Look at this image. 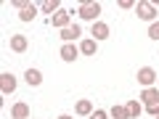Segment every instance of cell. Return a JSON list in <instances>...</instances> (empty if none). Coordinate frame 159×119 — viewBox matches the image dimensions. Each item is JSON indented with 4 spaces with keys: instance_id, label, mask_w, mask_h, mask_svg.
Here are the masks:
<instances>
[{
    "instance_id": "1",
    "label": "cell",
    "mask_w": 159,
    "mask_h": 119,
    "mask_svg": "<svg viewBox=\"0 0 159 119\" xmlns=\"http://www.w3.org/2000/svg\"><path fill=\"white\" fill-rule=\"evenodd\" d=\"M77 13H80L82 19H88V21H96L98 13H101V6H98V3H82Z\"/></svg>"
},
{
    "instance_id": "2",
    "label": "cell",
    "mask_w": 159,
    "mask_h": 119,
    "mask_svg": "<svg viewBox=\"0 0 159 119\" xmlns=\"http://www.w3.org/2000/svg\"><path fill=\"white\" fill-rule=\"evenodd\" d=\"M135 13H138V19H143V21H154L157 8H154L151 3H135Z\"/></svg>"
},
{
    "instance_id": "3",
    "label": "cell",
    "mask_w": 159,
    "mask_h": 119,
    "mask_svg": "<svg viewBox=\"0 0 159 119\" xmlns=\"http://www.w3.org/2000/svg\"><path fill=\"white\" fill-rule=\"evenodd\" d=\"M154 79H157V72H154L151 66L138 69V82H141L143 87H151V85H154Z\"/></svg>"
},
{
    "instance_id": "4",
    "label": "cell",
    "mask_w": 159,
    "mask_h": 119,
    "mask_svg": "<svg viewBox=\"0 0 159 119\" xmlns=\"http://www.w3.org/2000/svg\"><path fill=\"white\" fill-rule=\"evenodd\" d=\"M0 90L6 93V95H8V93H13V90H16V77L8 74V72H3V74H0Z\"/></svg>"
},
{
    "instance_id": "5",
    "label": "cell",
    "mask_w": 159,
    "mask_h": 119,
    "mask_svg": "<svg viewBox=\"0 0 159 119\" xmlns=\"http://www.w3.org/2000/svg\"><path fill=\"white\" fill-rule=\"evenodd\" d=\"M69 19H72V16H69V11H58L56 16H51V24L56 29H66L69 27Z\"/></svg>"
},
{
    "instance_id": "6",
    "label": "cell",
    "mask_w": 159,
    "mask_h": 119,
    "mask_svg": "<svg viewBox=\"0 0 159 119\" xmlns=\"http://www.w3.org/2000/svg\"><path fill=\"white\" fill-rule=\"evenodd\" d=\"M27 48H29V42H27V37H24V34H13V37H11V51L24 53Z\"/></svg>"
},
{
    "instance_id": "7",
    "label": "cell",
    "mask_w": 159,
    "mask_h": 119,
    "mask_svg": "<svg viewBox=\"0 0 159 119\" xmlns=\"http://www.w3.org/2000/svg\"><path fill=\"white\" fill-rule=\"evenodd\" d=\"M58 53H61V58H64V61H74V58L80 56V51H77V48L72 45V42H64V45H61V51H58Z\"/></svg>"
},
{
    "instance_id": "8",
    "label": "cell",
    "mask_w": 159,
    "mask_h": 119,
    "mask_svg": "<svg viewBox=\"0 0 159 119\" xmlns=\"http://www.w3.org/2000/svg\"><path fill=\"white\" fill-rule=\"evenodd\" d=\"M93 37L96 40H106L109 37V24H103V21H93Z\"/></svg>"
},
{
    "instance_id": "9",
    "label": "cell",
    "mask_w": 159,
    "mask_h": 119,
    "mask_svg": "<svg viewBox=\"0 0 159 119\" xmlns=\"http://www.w3.org/2000/svg\"><path fill=\"white\" fill-rule=\"evenodd\" d=\"M11 117L13 119H29V106L27 103H13L11 106Z\"/></svg>"
},
{
    "instance_id": "10",
    "label": "cell",
    "mask_w": 159,
    "mask_h": 119,
    "mask_svg": "<svg viewBox=\"0 0 159 119\" xmlns=\"http://www.w3.org/2000/svg\"><path fill=\"white\" fill-rule=\"evenodd\" d=\"M141 101L146 103V106H148V103H157L159 101V90H157V87H146V90L141 93Z\"/></svg>"
},
{
    "instance_id": "11",
    "label": "cell",
    "mask_w": 159,
    "mask_h": 119,
    "mask_svg": "<svg viewBox=\"0 0 159 119\" xmlns=\"http://www.w3.org/2000/svg\"><path fill=\"white\" fill-rule=\"evenodd\" d=\"M77 37H80V27H77V24L61 29V40H64V42H72V40H77Z\"/></svg>"
},
{
    "instance_id": "12",
    "label": "cell",
    "mask_w": 159,
    "mask_h": 119,
    "mask_svg": "<svg viewBox=\"0 0 159 119\" xmlns=\"http://www.w3.org/2000/svg\"><path fill=\"white\" fill-rule=\"evenodd\" d=\"M125 108H127V119H138V117H141V111H143L141 101H130Z\"/></svg>"
},
{
    "instance_id": "13",
    "label": "cell",
    "mask_w": 159,
    "mask_h": 119,
    "mask_svg": "<svg viewBox=\"0 0 159 119\" xmlns=\"http://www.w3.org/2000/svg\"><path fill=\"white\" fill-rule=\"evenodd\" d=\"M24 79H27V85H34V87H37L40 82H43V74H40L37 69H27V74H24Z\"/></svg>"
},
{
    "instance_id": "14",
    "label": "cell",
    "mask_w": 159,
    "mask_h": 119,
    "mask_svg": "<svg viewBox=\"0 0 159 119\" xmlns=\"http://www.w3.org/2000/svg\"><path fill=\"white\" fill-rule=\"evenodd\" d=\"M40 11L43 13H58V0H45V3H40Z\"/></svg>"
},
{
    "instance_id": "15",
    "label": "cell",
    "mask_w": 159,
    "mask_h": 119,
    "mask_svg": "<svg viewBox=\"0 0 159 119\" xmlns=\"http://www.w3.org/2000/svg\"><path fill=\"white\" fill-rule=\"evenodd\" d=\"M77 114H82V117H90V114H93V103L85 101V98H82V101H77Z\"/></svg>"
},
{
    "instance_id": "16",
    "label": "cell",
    "mask_w": 159,
    "mask_h": 119,
    "mask_svg": "<svg viewBox=\"0 0 159 119\" xmlns=\"http://www.w3.org/2000/svg\"><path fill=\"white\" fill-rule=\"evenodd\" d=\"M80 51L85 53V56H96V40H82L80 42Z\"/></svg>"
},
{
    "instance_id": "17",
    "label": "cell",
    "mask_w": 159,
    "mask_h": 119,
    "mask_svg": "<svg viewBox=\"0 0 159 119\" xmlns=\"http://www.w3.org/2000/svg\"><path fill=\"white\" fill-rule=\"evenodd\" d=\"M34 16H37V6H29V8H24V11H19V19H21V21H32Z\"/></svg>"
},
{
    "instance_id": "18",
    "label": "cell",
    "mask_w": 159,
    "mask_h": 119,
    "mask_svg": "<svg viewBox=\"0 0 159 119\" xmlns=\"http://www.w3.org/2000/svg\"><path fill=\"white\" fill-rule=\"evenodd\" d=\"M109 114H111L114 119H127V108L125 106H111V111H109Z\"/></svg>"
},
{
    "instance_id": "19",
    "label": "cell",
    "mask_w": 159,
    "mask_h": 119,
    "mask_svg": "<svg viewBox=\"0 0 159 119\" xmlns=\"http://www.w3.org/2000/svg\"><path fill=\"white\" fill-rule=\"evenodd\" d=\"M148 37H151V40H159V21H154L151 27H148Z\"/></svg>"
},
{
    "instance_id": "20",
    "label": "cell",
    "mask_w": 159,
    "mask_h": 119,
    "mask_svg": "<svg viewBox=\"0 0 159 119\" xmlns=\"http://www.w3.org/2000/svg\"><path fill=\"white\" fill-rule=\"evenodd\" d=\"M146 111L151 114V117H159V101H157V103H148V106H146Z\"/></svg>"
},
{
    "instance_id": "21",
    "label": "cell",
    "mask_w": 159,
    "mask_h": 119,
    "mask_svg": "<svg viewBox=\"0 0 159 119\" xmlns=\"http://www.w3.org/2000/svg\"><path fill=\"white\" fill-rule=\"evenodd\" d=\"M90 119H106V111H103V108H96V111L90 114Z\"/></svg>"
},
{
    "instance_id": "22",
    "label": "cell",
    "mask_w": 159,
    "mask_h": 119,
    "mask_svg": "<svg viewBox=\"0 0 159 119\" xmlns=\"http://www.w3.org/2000/svg\"><path fill=\"white\" fill-rule=\"evenodd\" d=\"M32 3H24V0H13V8H19V11H24V8H29Z\"/></svg>"
},
{
    "instance_id": "23",
    "label": "cell",
    "mask_w": 159,
    "mask_h": 119,
    "mask_svg": "<svg viewBox=\"0 0 159 119\" xmlns=\"http://www.w3.org/2000/svg\"><path fill=\"white\" fill-rule=\"evenodd\" d=\"M119 8H135V3L133 0H119Z\"/></svg>"
},
{
    "instance_id": "24",
    "label": "cell",
    "mask_w": 159,
    "mask_h": 119,
    "mask_svg": "<svg viewBox=\"0 0 159 119\" xmlns=\"http://www.w3.org/2000/svg\"><path fill=\"white\" fill-rule=\"evenodd\" d=\"M58 119H72V117H69V114H61V117H58Z\"/></svg>"
},
{
    "instance_id": "25",
    "label": "cell",
    "mask_w": 159,
    "mask_h": 119,
    "mask_svg": "<svg viewBox=\"0 0 159 119\" xmlns=\"http://www.w3.org/2000/svg\"><path fill=\"white\" fill-rule=\"evenodd\" d=\"M157 119H159V117H157Z\"/></svg>"
}]
</instances>
